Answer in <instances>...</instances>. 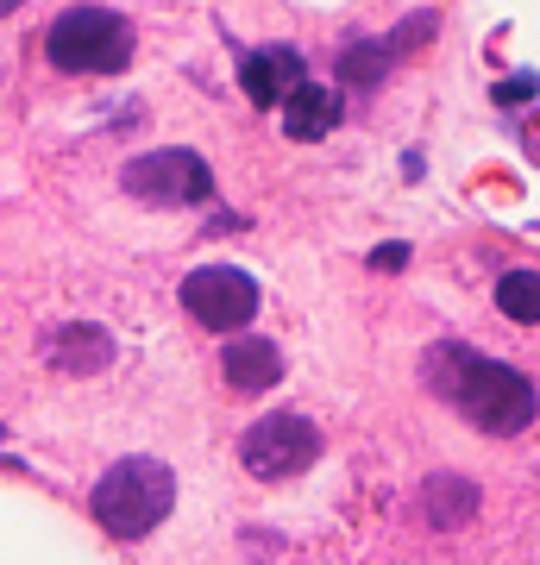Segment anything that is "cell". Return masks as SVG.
Instances as JSON below:
<instances>
[{"instance_id":"obj_1","label":"cell","mask_w":540,"mask_h":565,"mask_svg":"<svg viewBox=\"0 0 540 565\" xmlns=\"http://www.w3.org/2000/svg\"><path fill=\"white\" fill-rule=\"evenodd\" d=\"M421 371H427V390H434L441 403H453L465 422L484 427V434H521L540 408L534 384L521 377L516 364L484 359L472 345H434Z\"/></svg>"},{"instance_id":"obj_2","label":"cell","mask_w":540,"mask_h":565,"mask_svg":"<svg viewBox=\"0 0 540 565\" xmlns=\"http://www.w3.org/2000/svg\"><path fill=\"white\" fill-rule=\"evenodd\" d=\"M88 509H95V522L107 527V534H120V541H139V534H151V527L177 509V471L163 459H120L100 471L95 497H88Z\"/></svg>"},{"instance_id":"obj_3","label":"cell","mask_w":540,"mask_h":565,"mask_svg":"<svg viewBox=\"0 0 540 565\" xmlns=\"http://www.w3.org/2000/svg\"><path fill=\"white\" fill-rule=\"evenodd\" d=\"M44 57L63 76H120L133 63V20H120L114 7H70L44 32Z\"/></svg>"},{"instance_id":"obj_4","label":"cell","mask_w":540,"mask_h":565,"mask_svg":"<svg viewBox=\"0 0 540 565\" xmlns=\"http://www.w3.org/2000/svg\"><path fill=\"white\" fill-rule=\"evenodd\" d=\"M320 459V427L308 415H264L240 434V465L264 484H283Z\"/></svg>"},{"instance_id":"obj_5","label":"cell","mask_w":540,"mask_h":565,"mask_svg":"<svg viewBox=\"0 0 540 565\" xmlns=\"http://www.w3.org/2000/svg\"><path fill=\"white\" fill-rule=\"evenodd\" d=\"M126 195H139L151 207H201L214 202V170L195 151H145L120 170Z\"/></svg>"},{"instance_id":"obj_6","label":"cell","mask_w":540,"mask_h":565,"mask_svg":"<svg viewBox=\"0 0 540 565\" xmlns=\"http://www.w3.org/2000/svg\"><path fill=\"white\" fill-rule=\"evenodd\" d=\"M182 308L195 315L208 333H240L258 315V282L233 270V264H201L182 277Z\"/></svg>"},{"instance_id":"obj_7","label":"cell","mask_w":540,"mask_h":565,"mask_svg":"<svg viewBox=\"0 0 540 565\" xmlns=\"http://www.w3.org/2000/svg\"><path fill=\"white\" fill-rule=\"evenodd\" d=\"M221 377L233 396H264L271 384H283V352L264 333H233L221 352Z\"/></svg>"},{"instance_id":"obj_8","label":"cell","mask_w":540,"mask_h":565,"mask_svg":"<svg viewBox=\"0 0 540 565\" xmlns=\"http://www.w3.org/2000/svg\"><path fill=\"white\" fill-rule=\"evenodd\" d=\"M240 82H245V95H252L258 107H283L308 76H301L296 51H252V57H245V70H240Z\"/></svg>"},{"instance_id":"obj_9","label":"cell","mask_w":540,"mask_h":565,"mask_svg":"<svg viewBox=\"0 0 540 565\" xmlns=\"http://www.w3.org/2000/svg\"><path fill=\"white\" fill-rule=\"evenodd\" d=\"M333 126H340V95L320 88V82H301L296 95L283 102V132H289V139L315 145V139H327Z\"/></svg>"},{"instance_id":"obj_10","label":"cell","mask_w":540,"mask_h":565,"mask_svg":"<svg viewBox=\"0 0 540 565\" xmlns=\"http://www.w3.org/2000/svg\"><path fill=\"white\" fill-rule=\"evenodd\" d=\"M51 359L63 371H100V364L114 359V340L100 333V327H63L57 340H51Z\"/></svg>"},{"instance_id":"obj_11","label":"cell","mask_w":540,"mask_h":565,"mask_svg":"<svg viewBox=\"0 0 540 565\" xmlns=\"http://www.w3.org/2000/svg\"><path fill=\"white\" fill-rule=\"evenodd\" d=\"M478 509V490L465 484V478H427V515H434V527H459L465 515Z\"/></svg>"},{"instance_id":"obj_12","label":"cell","mask_w":540,"mask_h":565,"mask_svg":"<svg viewBox=\"0 0 540 565\" xmlns=\"http://www.w3.org/2000/svg\"><path fill=\"white\" fill-rule=\"evenodd\" d=\"M497 308L509 321L534 327L540 321V270H509V277L497 282Z\"/></svg>"},{"instance_id":"obj_13","label":"cell","mask_w":540,"mask_h":565,"mask_svg":"<svg viewBox=\"0 0 540 565\" xmlns=\"http://www.w3.org/2000/svg\"><path fill=\"white\" fill-rule=\"evenodd\" d=\"M340 70H346V82H364V88H378L383 70H390V51H383V44H346Z\"/></svg>"},{"instance_id":"obj_14","label":"cell","mask_w":540,"mask_h":565,"mask_svg":"<svg viewBox=\"0 0 540 565\" xmlns=\"http://www.w3.org/2000/svg\"><path fill=\"white\" fill-rule=\"evenodd\" d=\"M371 264H378V270H402V264H409V245H383V252H371Z\"/></svg>"},{"instance_id":"obj_15","label":"cell","mask_w":540,"mask_h":565,"mask_svg":"<svg viewBox=\"0 0 540 565\" xmlns=\"http://www.w3.org/2000/svg\"><path fill=\"white\" fill-rule=\"evenodd\" d=\"M534 88H540L534 76H509L502 82V102H521V95H534Z\"/></svg>"},{"instance_id":"obj_16","label":"cell","mask_w":540,"mask_h":565,"mask_svg":"<svg viewBox=\"0 0 540 565\" xmlns=\"http://www.w3.org/2000/svg\"><path fill=\"white\" fill-rule=\"evenodd\" d=\"M13 7H20V0H0V13H13Z\"/></svg>"},{"instance_id":"obj_17","label":"cell","mask_w":540,"mask_h":565,"mask_svg":"<svg viewBox=\"0 0 540 565\" xmlns=\"http://www.w3.org/2000/svg\"><path fill=\"white\" fill-rule=\"evenodd\" d=\"M0 434H7V427H0Z\"/></svg>"}]
</instances>
